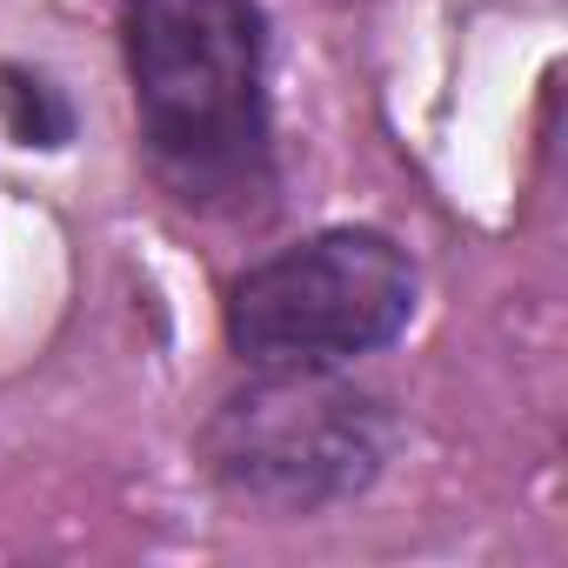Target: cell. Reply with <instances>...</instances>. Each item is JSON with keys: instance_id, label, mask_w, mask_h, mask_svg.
Here are the masks:
<instances>
[{"instance_id": "1", "label": "cell", "mask_w": 568, "mask_h": 568, "mask_svg": "<svg viewBox=\"0 0 568 568\" xmlns=\"http://www.w3.org/2000/svg\"><path fill=\"white\" fill-rule=\"evenodd\" d=\"M134 114L154 174L207 214H261L274 194L261 0H128Z\"/></svg>"}, {"instance_id": "2", "label": "cell", "mask_w": 568, "mask_h": 568, "mask_svg": "<svg viewBox=\"0 0 568 568\" xmlns=\"http://www.w3.org/2000/svg\"><path fill=\"white\" fill-rule=\"evenodd\" d=\"M415 322V261L382 227H322L234 274L227 342L254 368H342Z\"/></svg>"}, {"instance_id": "3", "label": "cell", "mask_w": 568, "mask_h": 568, "mask_svg": "<svg viewBox=\"0 0 568 568\" xmlns=\"http://www.w3.org/2000/svg\"><path fill=\"white\" fill-rule=\"evenodd\" d=\"M201 455L227 495L308 515L382 475L388 408L335 368H261L207 415Z\"/></svg>"}, {"instance_id": "4", "label": "cell", "mask_w": 568, "mask_h": 568, "mask_svg": "<svg viewBox=\"0 0 568 568\" xmlns=\"http://www.w3.org/2000/svg\"><path fill=\"white\" fill-rule=\"evenodd\" d=\"M0 114H8V128H14L21 148H61V141H74V108L34 68H0Z\"/></svg>"}]
</instances>
